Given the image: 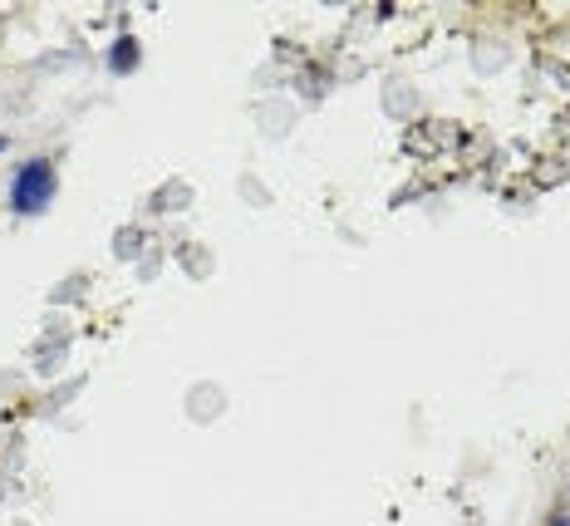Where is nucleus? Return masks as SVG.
I'll use <instances>...</instances> for the list:
<instances>
[{
  "mask_svg": "<svg viewBox=\"0 0 570 526\" xmlns=\"http://www.w3.org/2000/svg\"><path fill=\"white\" fill-rule=\"evenodd\" d=\"M0 153H5V138H0Z\"/></svg>",
  "mask_w": 570,
  "mask_h": 526,
  "instance_id": "nucleus-4",
  "label": "nucleus"
},
{
  "mask_svg": "<svg viewBox=\"0 0 570 526\" xmlns=\"http://www.w3.org/2000/svg\"><path fill=\"white\" fill-rule=\"evenodd\" d=\"M50 202H55V163H50V158L20 163V173L10 182V207L25 212V217H35V212H45Z\"/></svg>",
  "mask_w": 570,
  "mask_h": 526,
  "instance_id": "nucleus-1",
  "label": "nucleus"
},
{
  "mask_svg": "<svg viewBox=\"0 0 570 526\" xmlns=\"http://www.w3.org/2000/svg\"><path fill=\"white\" fill-rule=\"evenodd\" d=\"M556 526H570V517H556Z\"/></svg>",
  "mask_w": 570,
  "mask_h": 526,
  "instance_id": "nucleus-3",
  "label": "nucleus"
},
{
  "mask_svg": "<svg viewBox=\"0 0 570 526\" xmlns=\"http://www.w3.org/2000/svg\"><path fill=\"white\" fill-rule=\"evenodd\" d=\"M109 69H114V74H128V69H138V40H133V35H123L114 50H109Z\"/></svg>",
  "mask_w": 570,
  "mask_h": 526,
  "instance_id": "nucleus-2",
  "label": "nucleus"
}]
</instances>
